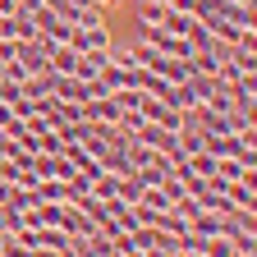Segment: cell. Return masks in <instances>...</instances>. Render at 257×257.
Returning a JSON list of instances; mask_svg holds the SVG:
<instances>
[{
	"mask_svg": "<svg viewBox=\"0 0 257 257\" xmlns=\"http://www.w3.org/2000/svg\"><path fill=\"white\" fill-rule=\"evenodd\" d=\"M106 64H115V69H138V55H134V46H106Z\"/></svg>",
	"mask_w": 257,
	"mask_h": 257,
	"instance_id": "6",
	"label": "cell"
},
{
	"mask_svg": "<svg viewBox=\"0 0 257 257\" xmlns=\"http://www.w3.org/2000/svg\"><path fill=\"white\" fill-rule=\"evenodd\" d=\"M202 28L211 32V37H216L220 46H239L243 37H252V32H248V28H239V23H230V19H225V14H202Z\"/></svg>",
	"mask_w": 257,
	"mask_h": 257,
	"instance_id": "2",
	"label": "cell"
},
{
	"mask_svg": "<svg viewBox=\"0 0 257 257\" xmlns=\"http://www.w3.org/2000/svg\"><path fill=\"white\" fill-rule=\"evenodd\" d=\"M78 5H83V10H101V14H106V10L119 5V0H78Z\"/></svg>",
	"mask_w": 257,
	"mask_h": 257,
	"instance_id": "9",
	"label": "cell"
},
{
	"mask_svg": "<svg viewBox=\"0 0 257 257\" xmlns=\"http://www.w3.org/2000/svg\"><path fill=\"white\" fill-rule=\"evenodd\" d=\"M188 230L202 234V239H216V234H225V216H216V211H198V216L188 220Z\"/></svg>",
	"mask_w": 257,
	"mask_h": 257,
	"instance_id": "3",
	"label": "cell"
},
{
	"mask_svg": "<svg viewBox=\"0 0 257 257\" xmlns=\"http://www.w3.org/2000/svg\"><path fill=\"white\" fill-rule=\"evenodd\" d=\"M138 202H143V207H152V211H170V207H175V198H170V193L161 188V184L143 188V198H138Z\"/></svg>",
	"mask_w": 257,
	"mask_h": 257,
	"instance_id": "5",
	"label": "cell"
},
{
	"mask_svg": "<svg viewBox=\"0 0 257 257\" xmlns=\"http://www.w3.org/2000/svg\"><path fill=\"white\" fill-rule=\"evenodd\" d=\"M0 230H5V234H23L28 230V225H23V211H14V207L0 202Z\"/></svg>",
	"mask_w": 257,
	"mask_h": 257,
	"instance_id": "7",
	"label": "cell"
},
{
	"mask_svg": "<svg viewBox=\"0 0 257 257\" xmlns=\"http://www.w3.org/2000/svg\"><path fill=\"white\" fill-rule=\"evenodd\" d=\"M101 170H110V175H134V161H128V147H106L101 152Z\"/></svg>",
	"mask_w": 257,
	"mask_h": 257,
	"instance_id": "4",
	"label": "cell"
},
{
	"mask_svg": "<svg viewBox=\"0 0 257 257\" xmlns=\"http://www.w3.org/2000/svg\"><path fill=\"white\" fill-rule=\"evenodd\" d=\"M23 78H28L23 64H19V60H5V83H19V87H23Z\"/></svg>",
	"mask_w": 257,
	"mask_h": 257,
	"instance_id": "8",
	"label": "cell"
},
{
	"mask_svg": "<svg viewBox=\"0 0 257 257\" xmlns=\"http://www.w3.org/2000/svg\"><path fill=\"white\" fill-rule=\"evenodd\" d=\"M0 257H5V252H0Z\"/></svg>",
	"mask_w": 257,
	"mask_h": 257,
	"instance_id": "10",
	"label": "cell"
},
{
	"mask_svg": "<svg viewBox=\"0 0 257 257\" xmlns=\"http://www.w3.org/2000/svg\"><path fill=\"white\" fill-rule=\"evenodd\" d=\"M69 46H78V51H106V46H110V23H106V19H96V23L74 28Z\"/></svg>",
	"mask_w": 257,
	"mask_h": 257,
	"instance_id": "1",
	"label": "cell"
}]
</instances>
